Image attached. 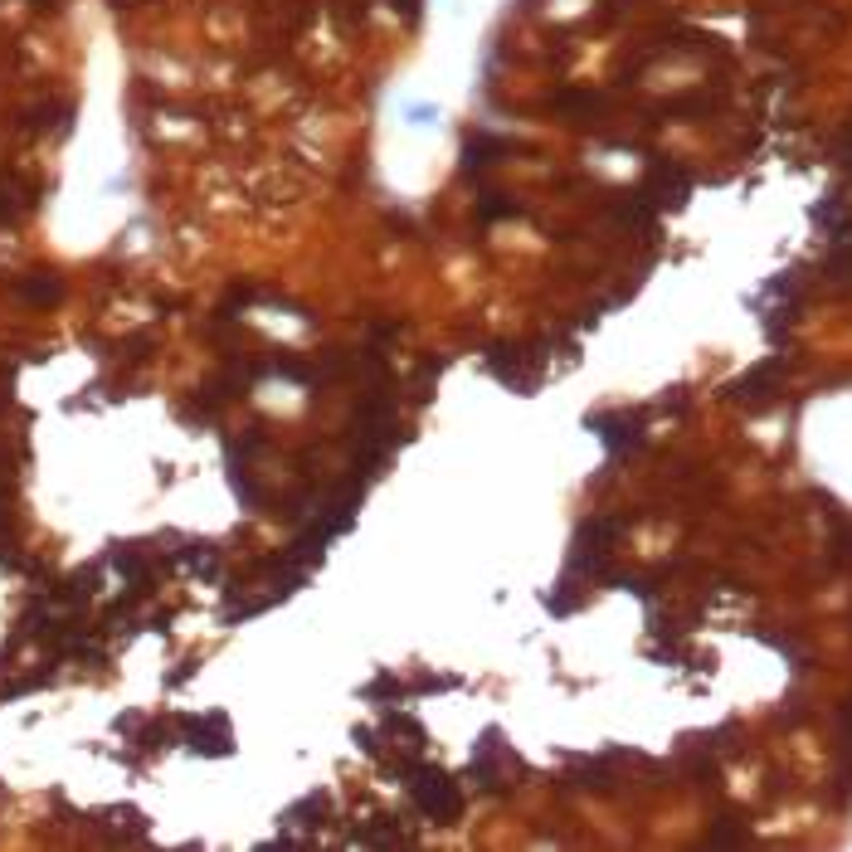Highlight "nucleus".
Masks as SVG:
<instances>
[{
    "instance_id": "2",
    "label": "nucleus",
    "mask_w": 852,
    "mask_h": 852,
    "mask_svg": "<svg viewBox=\"0 0 852 852\" xmlns=\"http://www.w3.org/2000/svg\"><path fill=\"white\" fill-rule=\"evenodd\" d=\"M190 731V750H200V755H229V726H224V716H195L186 721Z\"/></svg>"
},
{
    "instance_id": "3",
    "label": "nucleus",
    "mask_w": 852,
    "mask_h": 852,
    "mask_svg": "<svg viewBox=\"0 0 852 852\" xmlns=\"http://www.w3.org/2000/svg\"><path fill=\"white\" fill-rule=\"evenodd\" d=\"M594 429H604V444L614 448V453L638 448V424H629V419H594Z\"/></svg>"
},
{
    "instance_id": "1",
    "label": "nucleus",
    "mask_w": 852,
    "mask_h": 852,
    "mask_svg": "<svg viewBox=\"0 0 852 852\" xmlns=\"http://www.w3.org/2000/svg\"><path fill=\"white\" fill-rule=\"evenodd\" d=\"M409 784V794H414V804H419V814L434 818V823H453V818L463 814V794H458V779L439 770V765H405L400 770Z\"/></svg>"
}]
</instances>
